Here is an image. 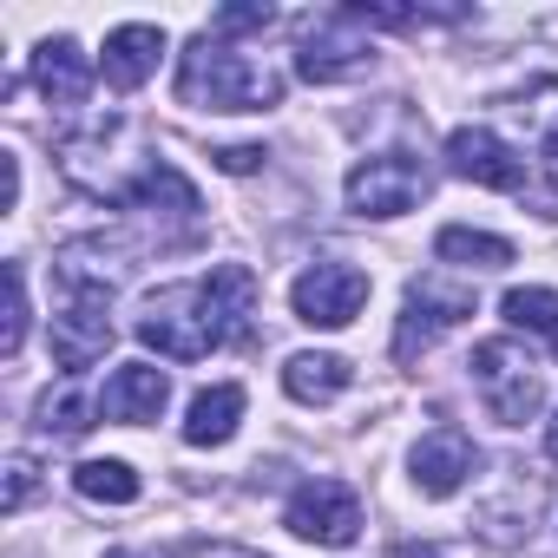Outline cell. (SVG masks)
I'll use <instances>...</instances> for the list:
<instances>
[{
    "label": "cell",
    "instance_id": "6da1fadb",
    "mask_svg": "<svg viewBox=\"0 0 558 558\" xmlns=\"http://www.w3.org/2000/svg\"><path fill=\"white\" fill-rule=\"evenodd\" d=\"M250 316H256V276L243 263H217L210 276H191V283L145 296L138 342L158 349L165 362H204V355L243 342Z\"/></svg>",
    "mask_w": 558,
    "mask_h": 558
},
{
    "label": "cell",
    "instance_id": "4fadbf2b",
    "mask_svg": "<svg viewBox=\"0 0 558 558\" xmlns=\"http://www.w3.org/2000/svg\"><path fill=\"white\" fill-rule=\"evenodd\" d=\"M408 466H414V486H421L427 499H447V493H460V480L473 473V440H466L460 427H434V434L408 453Z\"/></svg>",
    "mask_w": 558,
    "mask_h": 558
},
{
    "label": "cell",
    "instance_id": "e0dca14e",
    "mask_svg": "<svg viewBox=\"0 0 558 558\" xmlns=\"http://www.w3.org/2000/svg\"><path fill=\"white\" fill-rule=\"evenodd\" d=\"M434 256H440V263H460V269H506V263H512V243L493 236V230L447 223V230L434 236Z\"/></svg>",
    "mask_w": 558,
    "mask_h": 558
},
{
    "label": "cell",
    "instance_id": "2e32d148",
    "mask_svg": "<svg viewBox=\"0 0 558 558\" xmlns=\"http://www.w3.org/2000/svg\"><path fill=\"white\" fill-rule=\"evenodd\" d=\"M236 421H243V388H236V381H217V388H204V395L191 401L184 440H191V447H223V440L236 434Z\"/></svg>",
    "mask_w": 558,
    "mask_h": 558
},
{
    "label": "cell",
    "instance_id": "3957f363",
    "mask_svg": "<svg viewBox=\"0 0 558 558\" xmlns=\"http://www.w3.org/2000/svg\"><path fill=\"white\" fill-rule=\"evenodd\" d=\"M112 349V276H86V269H66V303L53 316V362L66 375L93 368L99 355Z\"/></svg>",
    "mask_w": 558,
    "mask_h": 558
},
{
    "label": "cell",
    "instance_id": "603a6c76",
    "mask_svg": "<svg viewBox=\"0 0 558 558\" xmlns=\"http://www.w3.org/2000/svg\"><path fill=\"white\" fill-rule=\"evenodd\" d=\"M269 21H276L269 8H223V14L210 21V34H217V40H230V34H263Z\"/></svg>",
    "mask_w": 558,
    "mask_h": 558
},
{
    "label": "cell",
    "instance_id": "8fae6325",
    "mask_svg": "<svg viewBox=\"0 0 558 558\" xmlns=\"http://www.w3.org/2000/svg\"><path fill=\"white\" fill-rule=\"evenodd\" d=\"M158 60H165V27L132 21V27H112V34H106L99 73H106V86H112V93H138V86L158 73Z\"/></svg>",
    "mask_w": 558,
    "mask_h": 558
},
{
    "label": "cell",
    "instance_id": "9a60e30c",
    "mask_svg": "<svg viewBox=\"0 0 558 558\" xmlns=\"http://www.w3.org/2000/svg\"><path fill=\"white\" fill-rule=\"evenodd\" d=\"M349 381H355V368L342 362V355H290V368H283V388L303 401V408H329V401H342L349 395Z\"/></svg>",
    "mask_w": 558,
    "mask_h": 558
},
{
    "label": "cell",
    "instance_id": "4316f807",
    "mask_svg": "<svg viewBox=\"0 0 558 558\" xmlns=\"http://www.w3.org/2000/svg\"><path fill=\"white\" fill-rule=\"evenodd\" d=\"M545 453H551V460H558V421H551V427H545Z\"/></svg>",
    "mask_w": 558,
    "mask_h": 558
},
{
    "label": "cell",
    "instance_id": "30bf717a",
    "mask_svg": "<svg viewBox=\"0 0 558 558\" xmlns=\"http://www.w3.org/2000/svg\"><path fill=\"white\" fill-rule=\"evenodd\" d=\"M375 66V53H368V40H355L349 34V21L342 14H329L323 27H310L303 34V53H296V73L310 80V86H336V80H362Z\"/></svg>",
    "mask_w": 558,
    "mask_h": 558
},
{
    "label": "cell",
    "instance_id": "8992f818",
    "mask_svg": "<svg viewBox=\"0 0 558 558\" xmlns=\"http://www.w3.org/2000/svg\"><path fill=\"white\" fill-rule=\"evenodd\" d=\"M427 184H434L427 158H414V151H375V158H362L349 171L342 197H349L355 217H401V210H414L427 197Z\"/></svg>",
    "mask_w": 558,
    "mask_h": 558
},
{
    "label": "cell",
    "instance_id": "d6986e66",
    "mask_svg": "<svg viewBox=\"0 0 558 558\" xmlns=\"http://www.w3.org/2000/svg\"><path fill=\"white\" fill-rule=\"evenodd\" d=\"M73 493L93 506H132L138 499V473L125 460H80L73 466Z\"/></svg>",
    "mask_w": 558,
    "mask_h": 558
},
{
    "label": "cell",
    "instance_id": "44dd1931",
    "mask_svg": "<svg viewBox=\"0 0 558 558\" xmlns=\"http://www.w3.org/2000/svg\"><path fill=\"white\" fill-rule=\"evenodd\" d=\"M93 414H99V401H86L80 388H60V395L40 401V427L60 434V440H80V434L93 427Z\"/></svg>",
    "mask_w": 558,
    "mask_h": 558
},
{
    "label": "cell",
    "instance_id": "52a82bcc",
    "mask_svg": "<svg viewBox=\"0 0 558 558\" xmlns=\"http://www.w3.org/2000/svg\"><path fill=\"white\" fill-rule=\"evenodd\" d=\"M362 303H368V269H355V263H316L290 290V310L310 329H349L362 316Z\"/></svg>",
    "mask_w": 558,
    "mask_h": 558
},
{
    "label": "cell",
    "instance_id": "7c38bea8",
    "mask_svg": "<svg viewBox=\"0 0 558 558\" xmlns=\"http://www.w3.org/2000/svg\"><path fill=\"white\" fill-rule=\"evenodd\" d=\"M165 401H171V381H165V368H151V362H125V368L106 381V395H99V414H106V421H125V427H138V421H158V414H165Z\"/></svg>",
    "mask_w": 558,
    "mask_h": 558
},
{
    "label": "cell",
    "instance_id": "7402d4cb",
    "mask_svg": "<svg viewBox=\"0 0 558 558\" xmlns=\"http://www.w3.org/2000/svg\"><path fill=\"white\" fill-rule=\"evenodd\" d=\"M21 342H27V269L21 263H8V329H0V355H21Z\"/></svg>",
    "mask_w": 558,
    "mask_h": 558
},
{
    "label": "cell",
    "instance_id": "5bb4252c",
    "mask_svg": "<svg viewBox=\"0 0 558 558\" xmlns=\"http://www.w3.org/2000/svg\"><path fill=\"white\" fill-rule=\"evenodd\" d=\"M34 80H40V93H47L53 106H86V93H93V60H86L73 40H40Z\"/></svg>",
    "mask_w": 558,
    "mask_h": 558
},
{
    "label": "cell",
    "instance_id": "277c9868",
    "mask_svg": "<svg viewBox=\"0 0 558 558\" xmlns=\"http://www.w3.org/2000/svg\"><path fill=\"white\" fill-rule=\"evenodd\" d=\"M466 368H473V388H480V401H486V414H493V421L525 427V421L538 414L545 381H538V362H532L519 342H480Z\"/></svg>",
    "mask_w": 558,
    "mask_h": 558
},
{
    "label": "cell",
    "instance_id": "ac0fdd59",
    "mask_svg": "<svg viewBox=\"0 0 558 558\" xmlns=\"http://www.w3.org/2000/svg\"><path fill=\"white\" fill-rule=\"evenodd\" d=\"M512 119L525 125V138H532L545 158H558V80H551V73L532 80V86L512 99Z\"/></svg>",
    "mask_w": 558,
    "mask_h": 558
},
{
    "label": "cell",
    "instance_id": "83f0119b",
    "mask_svg": "<svg viewBox=\"0 0 558 558\" xmlns=\"http://www.w3.org/2000/svg\"><path fill=\"white\" fill-rule=\"evenodd\" d=\"M112 558H132V551H112Z\"/></svg>",
    "mask_w": 558,
    "mask_h": 558
},
{
    "label": "cell",
    "instance_id": "ffe728a7",
    "mask_svg": "<svg viewBox=\"0 0 558 558\" xmlns=\"http://www.w3.org/2000/svg\"><path fill=\"white\" fill-rule=\"evenodd\" d=\"M506 323L512 329H525V336H545V342H558V296L551 290H506Z\"/></svg>",
    "mask_w": 558,
    "mask_h": 558
},
{
    "label": "cell",
    "instance_id": "9c48e42d",
    "mask_svg": "<svg viewBox=\"0 0 558 558\" xmlns=\"http://www.w3.org/2000/svg\"><path fill=\"white\" fill-rule=\"evenodd\" d=\"M283 525H290L296 538H310V545H355V532H362V499H355L342 480H310V486L290 493Z\"/></svg>",
    "mask_w": 558,
    "mask_h": 558
},
{
    "label": "cell",
    "instance_id": "5b68a950",
    "mask_svg": "<svg viewBox=\"0 0 558 558\" xmlns=\"http://www.w3.org/2000/svg\"><path fill=\"white\" fill-rule=\"evenodd\" d=\"M447 165H453L466 184L532 197V204H538V217H558V191H538V184H532V171H525V158H519L499 132H486V125H460V132L447 138Z\"/></svg>",
    "mask_w": 558,
    "mask_h": 558
},
{
    "label": "cell",
    "instance_id": "d4e9b609",
    "mask_svg": "<svg viewBox=\"0 0 558 558\" xmlns=\"http://www.w3.org/2000/svg\"><path fill=\"white\" fill-rule=\"evenodd\" d=\"M217 165L243 178V171H256V165H263V145H223V151H217Z\"/></svg>",
    "mask_w": 558,
    "mask_h": 558
},
{
    "label": "cell",
    "instance_id": "ba28073f",
    "mask_svg": "<svg viewBox=\"0 0 558 558\" xmlns=\"http://www.w3.org/2000/svg\"><path fill=\"white\" fill-rule=\"evenodd\" d=\"M473 316V290H453V283H414L408 290V310H401V329H395V362H421L447 329H460Z\"/></svg>",
    "mask_w": 558,
    "mask_h": 558
},
{
    "label": "cell",
    "instance_id": "cb8c5ba5",
    "mask_svg": "<svg viewBox=\"0 0 558 558\" xmlns=\"http://www.w3.org/2000/svg\"><path fill=\"white\" fill-rule=\"evenodd\" d=\"M34 486H40V466H34L27 453H14V460H8V512H21V506L34 499Z\"/></svg>",
    "mask_w": 558,
    "mask_h": 558
},
{
    "label": "cell",
    "instance_id": "484cf974",
    "mask_svg": "<svg viewBox=\"0 0 558 558\" xmlns=\"http://www.w3.org/2000/svg\"><path fill=\"white\" fill-rule=\"evenodd\" d=\"M395 558H447V551H434V545H395Z\"/></svg>",
    "mask_w": 558,
    "mask_h": 558
},
{
    "label": "cell",
    "instance_id": "7a4b0ae2",
    "mask_svg": "<svg viewBox=\"0 0 558 558\" xmlns=\"http://www.w3.org/2000/svg\"><path fill=\"white\" fill-rule=\"evenodd\" d=\"M178 99L184 106H210V112H263L283 99V80L263 73L256 60H243L230 40L197 34L184 66H178Z\"/></svg>",
    "mask_w": 558,
    "mask_h": 558
}]
</instances>
